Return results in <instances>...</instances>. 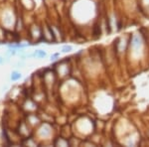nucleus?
I'll use <instances>...</instances> for the list:
<instances>
[{"label": "nucleus", "mask_w": 149, "mask_h": 147, "mask_svg": "<svg viewBox=\"0 0 149 147\" xmlns=\"http://www.w3.org/2000/svg\"><path fill=\"white\" fill-rule=\"evenodd\" d=\"M21 78V74L18 73V72H13V73L11 74V79L12 81H17Z\"/></svg>", "instance_id": "nucleus-2"}, {"label": "nucleus", "mask_w": 149, "mask_h": 147, "mask_svg": "<svg viewBox=\"0 0 149 147\" xmlns=\"http://www.w3.org/2000/svg\"><path fill=\"white\" fill-rule=\"evenodd\" d=\"M59 56H60V54H59V53H57V54H54V55H53V56L51 57V60H55L57 57H59Z\"/></svg>", "instance_id": "nucleus-4"}, {"label": "nucleus", "mask_w": 149, "mask_h": 147, "mask_svg": "<svg viewBox=\"0 0 149 147\" xmlns=\"http://www.w3.org/2000/svg\"><path fill=\"white\" fill-rule=\"evenodd\" d=\"M72 51V46H69V45H66L62 48V52L63 53H68V52H71Z\"/></svg>", "instance_id": "nucleus-3"}, {"label": "nucleus", "mask_w": 149, "mask_h": 147, "mask_svg": "<svg viewBox=\"0 0 149 147\" xmlns=\"http://www.w3.org/2000/svg\"><path fill=\"white\" fill-rule=\"evenodd\" d=\"M3 62H4V59H3V58L0 57V64H2V63H3Z\"/></svg>", "instance_id": "nucleus-5"}, {"label": "nucleus", "mask_w": 149, "mask_h": 147, "mask_svg": "<svg viewBox=\"0 0 149 147\" xmlns=\"http://www.w3.org/2000/svg\"><path fill=\"white\" fill-rule=\"evenodd\" d=\"M46 52H44L43 50H37L33 55H29L28 57H38V58H44L46 57Z\"/></svg>", "instance_id": "nucleus-1"}]
</instances>
